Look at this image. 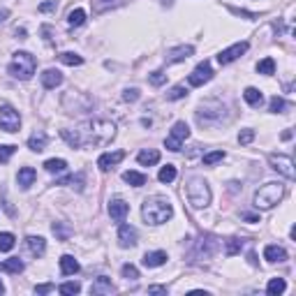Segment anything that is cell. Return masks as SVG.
<instances>
[{
  "label": "cell",
  "mask_w": 296,
  "mask_h": 296,
  "mask_svg": "<svg viewBox=\"0 0 296 296\" xmlns=\"http://www.w3.org/2000/svg\"><path fill=\"white\" fill-rule=\"evenodd\" d=\"M187 137H190V127H187V123L185 120H178V123H174L172 135L165 139V146L169 148V151L178 153L183 148V141H185Z\"/></svg>",
  "instance_id": "obj_7"
},
{
  "label": "cell",
  "mask_w": 296,
  "mask_h": 296,
  "mask_svg": "<svg viewBox=\"0 0 296 296\" xmlns=\"http://www.w3.org/2000/svg\"><path fill=\"white\" fill-rule=\"evenodd\" d=\"M37 70V60L32 53L28 51H16L14 58H12L10 62V74L14 79H21V81H28V79L35 74Z\"/></svg>",
  "instance_id": "obj_4"
},
{
  "label": "cell",
  "mask_w": 296,
  "mask_h": 296,
  "mask_svg": "<svg viewBox=\"0 0 296 296\" xmlns=\"http://www.w3.org/2000/svg\"><path fill=\"white\" fill-rule=\"evenodd\" d=\"M282 109H285V100L278 97V95H273V97H271V104H269V111H273V114H280Z\"/></svg>",
  "instance_id": "obj_43"
},
{
  "label": "cell",
  "mask_w": 296,
  "mask_h": 296,
  "mask_svg": "<svg viewBox=\"0 0 296 296\" xmlns=\"http://www.w3.org/2000/svg\"><path fill=\"white\" fill-rule=\"evenodd\" d=\"M257 72L266 74V77H269V74H273V72H276V60H273V58H264V60H259V62H257Z\"/></svg>",
  "instance_id": "obj_35"
},
{
  "label": "cell",
  "mask_w": 296,
  "mask_h": 296,
  "mask_svg": "<svg viewBox=\"0 0 296 296\" xmlns=\"http://www.w3.org/2000/svg\"><path fill=\"white\" fill-rule=\"evenodd\" d=\"M79 261L74 259L72 255H62L60 257V273L62 276H74V273H79Z\"/></svg>",
  "instance_id": "obj_24"
},
{
  "label": "cell",
  "mask_w": 296,
  "mask_h": 296,
  "mask_svg": "<svg viewBox=\"0 0 296 296\" xmlns=\"http://www.w3.org/2000/svg\"><path fill=\"white\" fill-rule=\"evenodd\" d=\"M62 83V74L58 72V70H44L42 72V86L47 90H53L56 86H60Z\"/></svg>",
  "instance_id": "obj_18"
},
{
  "label": "cell",
  "mask_w": 296,
  "mask_h": 296,
  "mask_svg": "<svg viewBox=\"0 0 296 296\" xmlns=\"http://www.w3.org/2000/svg\"><path fill=\"white\" fill-rule=\"evenodd\" d=\"M243 220H248V222H259V215H252V213H243Z\"/></svg>",
  "instance_id": "obj_53"
},
{
  "label": "cell",
  "mask_w": 296,
  "mask_h": 296,
  "mask_svg": "<svg viewBox=\"0 0 296 296\" xmlns=\"http://www.w3.org/2000/svg\"><path fill=\"white\" fill-rule=\"evenodd\" d=\"M187 202L192 208H206L211 204V187L204 178H192L187 183Z\"/></svg>",
  "instance_id": "obj_5"
},
{
  "label": "cell",
  "mask_w": 296,
  "mask_h": 296,
  "mask_svg": "<svg viewBox=\"0 0 296 296\" xmlns=\"http://www.w3.org/2000/svg\"><path fill=\"white\" fill-rule=\"evenodd\" d=\"M241 248H243V241H241V239H227V255L229 257L239 255Z\"/></svg>",
  "instance_id": "obj_40"
},
{
  "label": "cell",
  "mask_w": 296,
  "mask_h": 296,
  "mask_svg": "<svg viewBox=\"0 0 296 296\" xmlns=\"http://www.w3.org/2000/svg\"><path fill=\"white\" fill-rule=\"evenodd\" d=\"M167 252L165 250H155V252H146L144 255V266H148V269H157V266L167 264Z\"/></svg>",
  "instance_id": "obj_19"
},
{
  "label": "cell",
  "mask_w": 296,
  "mask_h": 296,
  "mask_svg": "<svg viewBox=\"0 0 296 296\" xmlns=\"http://www.w3.org/2000/svg\"><path fill=\"white\" fill-rule=\"evenodd\" d=\"M282 197H285V185L282 183H266L255 192V206L259 211H269L276 204H280Z\"/></svg>",
  "instance_id": "obj_3"
},
{
  "label": "cell",
  "mask_w": 296,
  "mask_h": 296,
  "mask_svg": "<svg viewBox=\"0 0 296 296\" xmlns=\"http://www.w3.org/2000/svg\"><path fill=\"white\" fill-rule=\"evenodd\" d=\"M51 289H53V285H49V282H47V285H37V287H35L37 294H49Z\"/></svg>",
  "instance_id": "obj_51"
},
{
  "label": "cell",
  "mask_w": 296,
  "mask_h": 296,
  "mask_svg": "<svg viewBox=\"0 0 296 296\" xmlns=\"http://www.w3.org/2000/svg\"><path fill=\"white\" fill-rule=\"evenodd\" d=\"M264 259L271 261V264H276V261H285L287 252H285V248H280V245H266L264 248Z\"/></svg>",
  "instance_id": "obj_21"
},
{
  "label": "cell",
  "mask_w": 296,
  "mask_h": 296,
  "mask_svg": "<svg viewBox=\"0 0 296 296\" xmlns=\"http://www.w3.org/2000/svg\"><path fill=\"white\" fill-rule=\"evenodd\" d=\"M58 60L65 62V65H70V68H74V65H81L83 58L79 56V53H72V51H62L60 56H58Z\"/></svg>",
  "instance_id": "obj_34"
},
{
  "label": "cell",
  "mask_w": 296,
  "mask_h": 296,
  "mask_svg": "<svg viewBox=\"0 0 296 296\" xmlns=\"http://www.w3.org/2000/svg\"><path fill=\"white\" fill-rule=\"evenodd\" d=\"M252 139H255V130H243V132L239 135V144H243V146L250 144Z\"/></svg>",
  "instance_id": "obj_47"
},
{
  "label": "cell",
  "mask_w": 296,
  "mask_h": 296,
  "mask_svg": "<svg viewBox=\"0 0 296 296\" xmlns=\"http://www.w3.org/2000/svg\"><path fill=\"white\" fill-rule=\"evenodd\" d=\"M215 248H218V241L213 239V236H202L197 243V252L199 257H204V259H208V257L215 252Z\"/></svg>",
  "instance_id": "obj_17"
},
{
  "label": "cell",
  "mask_w": 296,
  "mask_h": 296,
  "mask_svg": "<svg viewBox=\"0 0 296 296\" xmlns=\"http://www.w3.org/2000/svg\"><path fill=\"white\" fill-rule=\"evenodd\" d=\"M23 269H26V264H23L19 257H12V259H7V261L0 264V271H7V273H21Z\"/></svg>",
  "instance_id": "obj_30"
},
{
  "label": "cell",
  "mask_w": 296,
  "mask_h": 296,
  "mask_svg": "<svg viewBox=\"0 0 296 296\" xmlns=\"http://www.w3.org/2000/svg\"><path fill=\"white\" fill-rule=\"evenodd\" d=\"M86 23V12L81 10V7H77V10H72L68 14V26L70 28H79V26H83Z\"/></svg>",
  "instance_id": "obj_27"
},
{
  "label": "cell",
  "mask_w": 296,
  "mask_h": 296,
  "mask_svg": "<svg viewBox=\"0 0 296 296\" xmlns=\"http://www.w3.org/2000/svg\"><path fill=\"white\" fill-rule=\"evenodd\" d=\"M58 291L65 296H72V294H79V291H81V285H79V282H62V285L58 287Z\"/></svg>",
  "instance_id": "obj_39"
},
{
  "label": "cell",
  "mask_w": 296,
  "mask_h": 296,
  "mask_svg": "<svg viewBox=\"0 0 296 296\" xmlns=\"http://www.w3.org/2000/svg\"><path fill=\"white\" fill-rule=\"evenodd\" d=\"M224 111L227 109H224L222 102H218V100H208V102H204L202 107H199L197 120H199V125H213V123H218V120H222Z\"/></svg>",
  "instance_id": "obj_6"
},
{
  "label": "cell",
  "mask_w": 296,
  "mask_h": 296,
  "mask_svg": "<svg viewBox=\"0 0 296 296\" xmlns=\"http://www.w3.org/2000/svg\"><path fill=\"white\" fill-rule=\"evenodd\" d=\"M116 287L111 285L109 278H97V280L90 285V294L93 296H102V294H114Z\"/></svg>",
  "instance_id": "obj_20"
},
{
  "label": "cell",
  "mask_w": 296,
  "mask_h": 296,
  "mask_svg": "<svg viewBox=\"0 0 296 296\" xmlns=\"http://www.w3.org/2000/svg\"><path fill=\"white\" fill-rule=\"evenodd\" d=\"M269 165H271V169H276V172L282 174L285 178L294 181V162H291L289 155H271Z\"/></svg>",
  "instance_id": "obj_9"
},
{
  "label": "cell",
  "mask_w": 296,
  "mask_h": 296,
  "mask_svg": "<svg viewBox=\"0 0 296 296\" xmlns=\"http://www.w3.org/2000/svg\"><path fill=\"white\" fill-rule=\"evenodd\" d=\"M127 0H90L93 5V14H104L109 10H116V7H123Z\"/></svg>",
  "instance_id": "obj_16"
},
{
  "label": "cell",
  "mask_w": 296,
  "mask_h": 296,
  "mask_svg": "<svg viewBox=\"0 0 296 296\" xmlns=\"http://www.w3.org/2000/svg\"><path fill=\"white\" fill-rule=\"evenodd\" d=\"M232 10V14H239V16H248V19H257V14H252V12H243V10H236V7H229Z\"/></svg>",
  "instance_id": "obj_50"
},
{
  "label": "cell",
  "mask_w": 296,
  "mask_h": 296,
  "mask_svg": "<svg viewBox=\"0 0 296 296\" xmlns=\"http://www.w3.org/2000/svg\"><path fill=\"white\" fill-rule=\"evenodd\" d=\"M243 97H245V102L250 104V107H259L261 102H264V95H261V90H257V88H245V93H243Z\"/></svg>",
  "instance_id": "obj_29"
},
{
  "label": "cell",
  "mask_w": 296,
  "mask_h": 296,
  "mask_svg": "<svg viewBox=\"0 0 296 296\" xmlns=\"http://www.w3.org/2000/svg\"><path fill=\"white\" fill-rule=\"evenodd\" d=\"M194 53V47H190V44H183V47H176V49H169V51H167V62H169V65H172V62H183V60H187V58L192 56Z\"/></svg>",
  "instance_id": "obj_15"
},
{
  "label": "cell",
  "mask_w": 296,
  "mask_h": 296,
  "mask_svg": "<svg viewBox=\"0 0 296 296\" xmlns=\"http://www.w3.org/2000/svg\"><path fill=\"white\" fill-rule=\"evenodd\" d=\"M141 215H144L146 224H162L167 220H172L174 206L165 197H151L146 199L144 206H141Z\"/></svg>",
  "instance_id": "obj_2"
},
{
  "label": "cell",
  "mask_w": 296,
  "mask_h": 296,
  "mask_svg": "<svg viewBox=\"0 0 296 296\" xmlns=\"http://www.w3.org/2000/svg\"><path fill=\"white\" fill-rule=\"evenodd\" d=\"M282 139H285V141H287V139H291V132H289V130H285V132H282Z\"/></svg>",
  "instance_id": "obj_55"
},
{
  "label": "cell",
  "mask_w": 296,
  "mask_h": 296,
  "mask_svg": "<svg viewBox=\"0 0 296 296\" xmlns=\"http://www.w3.org/2000/svg\"><path fill=\"white\" fill-rule=\"evenodd\" d=\"M53 234H56L60 241H68L70 229H68V227H62V222H56V224H53Z\"/></svg>",
  "instance_id": "obj_45"
},
{
  "label": "cell",
  "mask_w": 296,
  "mask_h": 296,
  "mask_svg": "<svg viewBox=\"0 0 296 296\" xmlns=\"http://www.w3.org/2000/svg\"><path fill=\"white\" fill-rule=\"evenodd\" d=\"M83 183H86V176H83V172H79V174H74V176H68V178H62V181H58L56 185H72V187H77L79 192H81Z\"/></svg>",
  "instance_id": "obj_28"
},
{
  "label": "cell",
  "mask_w": 296,
  "mask_h": 296,
  "mask_svg": "<svg viewBox=\"0 0 296 296\" xmlns=\"http://www.w3.org/2000/svg\"><path fill=\"white\" fill-rule=\"evenodd\" d=\"M37 10L40 12H56L58 10V0H47V3H42Z\"/></svg>",
  "instance_id": "obj_48"
},
{
  "label": "cell",
  "mask_w": 296,
  "mask_h": 296,
  "mask_svg": "<svg viewBox=\"0 0 296 296\" xmlns=\"http://www.w3.org/2000/svg\"><path fill=\"white\" fill-rule=\"evenodd\" d=\"M248 42H236V44H232L229 49H224V51H220L218 56V62L220 65H229V62H234L236 58H241L245 51H248Z\"/></svg>",
  "instance_id": "obj_11"
},
{
  "label": "cell",
  "mask_w": 296,
  "mask_h": 296,
  "mask_svg": "<svg viewBox=\"0 0 296 296\" xmlns=\"http://www.w3.org/2000/svg\"><path fill=\"white\" fill-rule=\"evenodd\" d=\"M125 157V151H114V153H104V155H100L97 160V167L102 169V172H109V169H114L118 162H123Z\"/></svg>",
  "instance_id": "obj_14"
},
{
  "label": "cell",
  "mask_w": 296,
  "mask_h": 296,
  "mask_svg": "<svg viewBox=\"0 0 296 296\" xmlns=\"http://www.w3.org/2000/svg\"><path fill=\"white\" fill-rule=\"evenodd\" d=\"M118 243H120V248H135L137 245V229L132 224H120Z\"/></svg>",
  "instance_id": "obj_12"
},
{
  "label": "cell",
  "mask_w": 296,
  "mask_h": 296,
  "mask_svg": "<svg viewBox=\"0 0 296 296\" xmlns=\"http://www.w3.org/2000/svg\"><path fill=\"white\" fill-rule=\"evenodd\" d=\"M120 273H123L125 280H137V278H139V269L132 264H125L123 269H120Z\"/></svg>",
  "instance_id": "obj_41"
},
{
  "label": "cell",
  "mask_w": 296,
  "mask_h": 296,
  "mask_svg": "<svg viewBox=\"0 0 296 296\" xmlns=\"http://www.w3.org/2000/svg\"><path fill=\"white\" fill-rule=\"evenodd\" d=\"M127 213H130V204H125L123 199H114V202L109 204V215L114 222H125Z\"/></svg>",
  "instance_id": "obj_13"
},
{
  "label": "cell",
  "mask_w": 296,
  "mask_h": 296,
  "mask_svg": "<svg viewBox=\"0 0 296 296\" xmlns=\"http://www.w3.org/2000/svg\"><path fill=\"white\" fill-rule=\"evenodd\" d=\"M7 16H10V12H7L5 7H0V23H3V21H5Z\"/></svg>",
  "instance_id": "obj_54"
},
{
  "label": "cell",
  "mask_w": 296,
  "mask_h": 296,
  "mask_svg": "<svg viewBox=\"0 0 296 296\" xmlns=\"http://www.w3.org/2000/svg\"><path fill=\"white\" fill-rule=\"evenodd\" d=\"M26 245H28V250H30V255H35V257H42L47 252V241L42 239V236H28Z\"/></svg>",
  "instance_id": "obj_22"
},
{
  "label": "cell",
  "mask_w": 296,
  "mask_h": 296,
  "mask_svg": "<svg viewBox=\"0 0 296 296\" xmlns=\"http://www.w3.org/2000/svg\"><path fill=\"white\" fill-rule=\"evenodd\" d=\"M211 79H213V70H211V62L204 60V62H199L197 68L192 70V74L187 77V83H190V86H204V83H208Z\"/></svg>",
  "instance_id": "obj_10"
},
{
  "label": "cell",
  "mask_w": 296,
  "mask_h": 296,
  "mask_svg": "<svg viewBox=\"0 0 296 296\" xmlns=\"http://www.w3.org/2000/svg\"><path fill=\"white\" fill-rule=\"evenodd\" d=\"M16 146H0V162H7L12 155H14Z\"/></svg>",
  "instance_id": "obj_46"
},
{
  "label": "cell",
  "mask_w": 296,
  "mask_h": 296,
  "mask_svg": "<svg viewBox=\"0 0 296 296\" xmlns=\"http://www.w3.org/2000/svg\"><path fill=\"white\" fill-rule=\"evenodd\" d=\"M44 169H47L49 174H60V172L68 169V162L60 160V157H51V160L44 162Z\"/></svg>",
  "instance_id": "obj_32"
},
{
  "label": "cell",
  "mask_w": 296,
  "mask_h": 296,
  "mask_svg": "<svg viewBox=\"0 0 296 296\" xmlns=\"http://www.w3.org/2000/svg\"><path fill=\"white\" fill-rule=\"evenodd\" d=\"M123 100H125V102H137V100H139V90H137V88H127L123 93Z\"/></svg>",
  "instance_id": "obj_49"
},
{
  "label": "cell",
  "mask_w": 296,
  "mask_h": 296,
  "mask_svg": "<svg viewBox=\"0 0 296 296\" xmlns=\"http://www.w3.org/2000/svg\"><path fill=\"white\" fill-rule=\"evenodd\" d=\"M123 181H125V183H130L132 187L146 185V176H144V174H139V172H125V174H123Z\"/></svg>",
  "instance_id": "obj_33"
},
{
  "label": "cell",
  "mask_w": 296,
  "mask_h": 296,
  "mask_svg": "<svg viewBox=\"0 0 296 296\" xmlns=\"http://www.w3.org/2000/svg\"><path fill=\"white\" fill-rule=\"evenodd\" d=\"M0 294H5V285L3 282H0Z\"/></svg>",
  "instance_id": "obj_56"
},
{
  "label": "cell",
  "mask_w": 296,
  "mask_h": 296,
  "mask_svg": "<svg viewBox=\"0 0 296 296\" xmlns=\"http://www.w3.org/2000/svg\"><path fill=\"white\" fill-rule=\"evenodd\" d=\"M157 178H160V183H172L174 178H176V167H174V165L162 167L160 174H157Z\"/></svg>",
  "instance_id": "obj_37"
},
{
  "label": "cell",
  "mask_w": 296,
  "mask_h": 296,
  "mask_svg": "<svg viewBox=\"0 0 296 296\" xmlns=\"http://www.w3.org/2000/svg\"><path fill=\"white\" fill-rule=\"evenodd\" d=\"M19 127H21L19 111H16L14 107H10V104H3V107H0V130L19 132Z\"/></svg>",
  "instance_id": "obj_8"
},
{
  "label": "cell",
  "mask_w": 296,
  "mask_h": 296,
  "mask_svg": "<svg viewBox=\"0 0 296 296\" xmlns=\"http://www.w3.org/2000/svg\"><path fill=\"white\" fill-rule=\"evenodd\" d=\"M14 243H16L14 234H10V232H3L0 234V252H10L14 248Z\"/></svg>",
  "instance_id": "obj_36"
},
{
  "label": "cell",
  "mask_w": 296,
  "mask_h": 296,
  "mask_svg": "<svg viewBox=\"0 0 296 296\" xmlns=\"http://www.w3.org/2000/svg\"><path fill=\"white\" fill-rule=\"evenodd\" d=\"M148 294H167V287H157V285H153V287H148Z\"/></svg>",
  "instance_id": "obj_52"
},
{
  "label": "cell",
  "mask_w": 296,
  "mask_h": 296,
  "mask_svg": "<svg viewBox=\"0 0 296 296\" xmlns=\"http://www.w3.org/2000/svg\"><path fill=\"white\" fill-rule=\"evenodd\" d=\"M148 81H151L153 86H162V83L167 81V74L160 72V70H157V72H151V74H148Z\"/></svg>",
  "instance_id": "obj_44"
},
{
  "label": "cell",
  "mask_w": 296,
  "mask_h": 296,
  "mask_svg": "<svg viewBox=\"0 0 296 296\" xmlns=\"http://www.w3.org/2000/svg\"><path fill=\"white\" fill-rule=\"evenodd\" d=\"M60 137L72 148H81V146H107L116 137V125L111 120L95 118V120L81 123L77 130H62Z\"/></svg>",
  "instance_id": "obj_1"
},
{
  "label": "cell",
  "mask_w": 296,
  "mask_h": 296,
  "mask_svg": "<svg viewBox=\"0 0 296 296\" xmlns=\"http://www.w3.org/2000/svg\"><path fill=\"white\" fill-rule=\"evenodd\" d=\"M137 160H139V165L144 167H153L160 162V151H155V148H146V151H141L139 155H137Z\"/></svg>",
  "instance_id": "obj_25"
},
{
  "label": "cell",
  "mask_w": 296,
  "mask_h": 296,
  "mask_svg": "<svg viewBox=\"0 0 296 296\" xmlns=\"http://www.w3.org/2000/svg\"><path fill=\"white\" fill-rule=\"evenodd\" d=\"M285 289H287V282L282 280V278H273V280L266 285V294L269 296H280Z\"/></svg>",
  "instance_id": "obj_31"
},
{
  "label": "cell",
  "mask_w": 296,
  "mask_h": 296,
  "mask_svg": "<svg viewBox=\"0 0 296 296\" xmlns=\"http://www.w3.org/2000/svg\"><path fill=\"white\" fill-rule=\"evenodd\" d=\"M35 178H37V174L32 167H23V169H19V174H16V181H19V185L23 187V190H28V187L35 183Z\"/></svg>",
  "instance_id": "obj_23"
},
{
  "label": "cell",
  "mask_w": 296,
  "mask_h": 296,
  "mask_svg": "<svg viewBox=\"0 0 296 296\" xmlns=\"http://www.w3.org/2000/svg\"><path fill=\"white\" fill-rule=\"evenodd\" d=\"M185 95H187V88H185V86H174V88L167 93V100H172V102H174V100H183Z\"/></svg>",
  "instance_id": "obj_42"
},
{
  "label": "cell",
  "mask_w": 296,
  "mask_h": 296,
  "mask_svg": "<svg viewBox=\"0 0 296 296\" xmlns=\"http://www.w3.org/2000/svg\"><path fill=\"white\" fill-rule=\"evenodd\" d=\"M222 160H224V151H213V153H206V155H204V165L206 167H213Z\"/></svg>",
  "instance_id": "obj_38"
},
{
  "label": "cell",
  "mask_w": 296,
  "mask_h": 296,
  "mask_svg": "<svg viewBox=\"0 0 296 296\" xmlns=\"http://www.w3.org/2000/svg\"><path fill=\"white\" fill-rule=\"evenodd\" d=\"M47 141H49L47 135H44L42 130H37L35 135L28 139V148H30V151H35V153H42L44 148H47Z\"/></svg>",
  "instance_id": "obj_26"
}]
</instances>
